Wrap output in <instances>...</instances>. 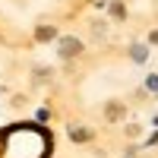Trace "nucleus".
Listing matches in <instances>:
<instances>
[{"label":"nucleus","instance_id":"nucleus-7","mask_svg":"<svg viewBox=\"0 0 158 158\" xmlns=\"http://www.w3.org/2000/svg\"><path fill=\"white\" fill-rule=\"evenodd\" d=\"M149 41H152V44H158V32H152V35H149Z\"/></svg>","mask_w":158,"mask_h":158},{"label":"nucleus","instance_id":"nucleus-3","mask_svg":"<svg viewBox=\"0 0 158 158\" xmlns=\"http://www.w3.org/2000/svg\"><path fill=\"white\" fill-rule=\"evenodd\" d=\"M70 54H79V41H76V38H63V44H60V57H70Z\"/></svg>","mask_w":158,"mask_h":158},{"label":"nucleus","instance_id":"nucleus-2","mask_svg":"<svg viewBox=\"0 0 158 158\" xmlns=\"http://www.w3.org/2000/svg\"><path fill=\"white\" fill-rule=\"evenodd\" d=\"M123 114H127V108H123L120 101H111V104H108V111H104V117H108V120H120Z\"/></svg>","mask_w":158,"mask_h":158},{"label":"nucleus","instance_id":"nucleus-4","mask_svg":"<svg viewBox=\"0 0 158 158\" xmlns=\"http://www.w3.org/2000/svg\"><path fill=\"white\" fill-rule=\"evenodd\" d=\"M130 54H133L136 63H142V60L149 57V48H146V44H133V48H130Z\"/></svg>","mask_w":158,"mask_h":158},{"label":"nucleus","instance_id":"nucleus-1","mask_svg":"<svg viewBox=\"0 0 158 158\" xmlns=\"http://www.w3.org/2000/svg\"><path fill=\"white\" fill-rule=\"evenodd\" d=\"M92 136H95V133H92L89 127H73V130H70V139H73V142H89Z\"/></svg>","mask_w":158,"mask_h":158},{"label":"nucleus","instance_id":"nucleus-6","mask_svg":"<svg viewBox=\"0 0 158 158\" xmlns=\"http://www.w3.org/2000/svg\"><path fill=\"white\" fill-rule=\"evenodd\" d=\"M111 13H114L117 19H120V16H127V10H123V3H111Z\"/></svg>","mask_w":158,"mask_h":158},{"label":"nucleus","instance_id":"nucleus-5","mask_svg":"<svg viewBox=\"0 0 158 158\" xmlns=\"http://www.w3.org/2000/svg\"><path fill=\"white\" fill-rule=\"evenodd\" d=\"M54 35H57V32L51 29V25H48V29L41 25V29H38V35H35V38H38V41H51V38H54Z\"/></svg>","mask_w":158,"mask_h":158}]
</instances>
